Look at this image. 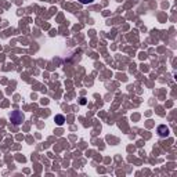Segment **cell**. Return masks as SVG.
<instances>
[{
    "label": "cell",
    "mask_w": 177,
    "mask_h": 177,
    "mask_svg": "<svg viewBox=\"0 0 177 177\" xmlns=\"http://www.w3.org/2000/svg\"><path fill=\"white\" fill-rule=\"evenodd\" d=\"M55 122H57V125H60V126H61L62 123H64V116H62V115H57V116H55Z\"/></svg>",
    "instance_id": "3957f363"
},
{
    "label": "cell",
    "mask_w": 177,
    "mask_h": 177,
    "mask_svg": "<svg viewBox=\"0 0 177 177\" xmlns=\"http://www.w3.org/2000/svg\"><path fill=\"white\" fill-rule=\"evenodd\" d=\"M80 3H83V4H88V3H93L94 0H79Z\"/></svg>",
    "instance_id": "277c9868"
},
{
    "label": "cell",
    "mask_w": 177,
    "mask_h": 177,
    "mask_svg": "<svg viewBox=\"0 0 177 177\" xmlns=\"http://www.w3.org/2000/svg\"><path fill=\"white\" fill-rule=\"evenodd\" d=\"M158 133H159L160 137H167L169 136V127L165 126V125H162V126L158 127Z\"/></svg>",
    "instance_id": "7a4b0ae2"
},
{
    "label": "cell",
    "mask_w": 177,
    "mask_h": 177,
    "mask_svg": "<svg viewBox=\"0 0 177 177\" xmlns=\"http://www.w3.org/2000/svg\"><path fill=\"white\" fill-rule=\"evenodd\" d=\"M10 119L14 125H20V123L24 122V113L21 111H13L10 115Z\"/></svg>",
    "instance_id": "6da1fadb"
}]
</instances>
